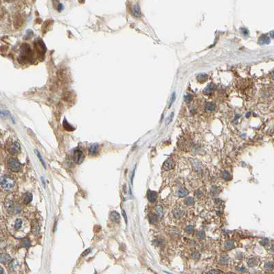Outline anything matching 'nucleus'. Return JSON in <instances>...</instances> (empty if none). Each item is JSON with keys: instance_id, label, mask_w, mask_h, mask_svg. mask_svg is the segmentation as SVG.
<instances>
[{"instance_id": "f257e3e1", "label": "nucleus", "mask_w": 274, "mask_h": 274, "mask_svg": "<svg viewBox=\"0 0 274 274\" xmlns=\"http://www.w3.org/2000/svg\"><path fill=\"white\" fill-rule=\"evenodd\" d=\"M15 184V181L11 176L5 175L0 178V186L4 190H9L13 188Z\"/></svg>"}, {"instance_id": "f03ea898", "label": "nucleus", "mask_w": 274, "mask_h": 274, "mask_svg": "<svg viewBox=\"0 0 274 274\" xmlns=\"http://www.w3.org/2000/svg\"><path fill=\"white\" fill-rule=\"evenodd\" d=\"M8 167L13 172H19L21 170L22 164L17 159H11L8 161Z\"/></svg>"}, {"instance_id": "7ed1b4c3", "label": "nucleus", "mask_w": 274, "mask_h": 274, "mask_svg": "<svg viewBox=\"0 0 274 274\" xmlns=\"http://www.w3.org/2000/svg\"><path fill=\"white\" fill-rule=\"evenodd\" d=\"M84 158H85V155H84L83 153L79 150V149H76L75 151H74V160L75 161L76 164H81L84 160Z\"/></svg>"}, {"instance_id": "20e7f679", "label": "nucleus", "mask_w": 274, "mask_h": 274, "mask_svg": "<svg viewBox=\"0 0 274 274\" xmlns=\"http://www.w3.org/2000/svg\"><path fill=\"white\" fill-rule=\"evenodd\" d=\"M20 151H21V146H20V144L18 142H13L10 145L9 152L11 154L16 155V154H18Z\"/></svg>"}, {"instance_id": "39448f33", "label": "nucleus", "mask_w": 274, "mask_h": 274, "mask_svg": "<svg viewBox=\"0 0 274 274\" xmlns=\"http://www.w3.org/2000/svg\"><path fill=\"white\" fill-rule=\"evenodd\" d=\"M174 167H175V161L171 158L168 159L166 161L164 162V165H163V168L166 170H172Z\"/></svg>"}, {"instance_id": "423d86ee", "label": "nucleus", "mask_w": 274, "mask_h": 274, "mask_svg": "<svg viewBox=\"0 0 274 274\" xmlns=\"http://www.w3.org/2000/svg\"><path fill=\"white\" fill-rule=\"evenodd\" d=\"M157 193L155 191L149 190L147 193V199L150 202H155L157 199Z\"/></svg>"}, {"instance_id": "0eeeda50", "label": "nucleus", "mask_w": 274, "mask_h": 274, "mask_svg": "<svg viewBox=\"0 0 274 274\" xmlns=\"http://www.w3.org/2000/svg\"><path fill=\"white\" fill-rule=\"evenodd\" d=\"M98 148H99V146L98 144H94L90 146V148L89 149V153L90 155H95L98 153Z\"/></svg>"}, {"instance_id": "6e6552de", "label": "nucleus", "mask_w": 274, "mask_h": 274, "mask_svg": "<svg viewBox=\"0 0 274 274\" xmlns=\"http://www.w3.org/2000/svg\"><path fill=\"white\" fill-rule=\"evenodd\" d=\"M216 109V105L213 102H207L205 105V109L207 111H213Z\"/></svg>"}, {"instance_id": "1a4fd4ad", "label": "nucleus", "mask_w": 274, "mask_h": 274, "mask_svg": "<svg viewBox=\"0 0 274 274\" xmlns=\"http://www.w3.org/2000/svg\"><path fill=\"white\" fill-rule=\"evenodd\" d=\"M172 212H173V214H174V216H175V217L177 218H179L181 217V216H183V212L182 210H181V209H179V208H178V207L175 208V209L173 210V211H172Z\"/></svg>"}, {"instance_id": "9d476101", "label": "nucleus", "mask_w": 274, "mask_h": 274, "mask_svg": "<svg viewBox=\"0 0 274 274\" xmlns=\"http://www.w3.org/2000/svg\"><path fill=\"white\" fill-rule=\"evenodd\" d=\"M133 14L135 17H139L141 16V11L138 5H135L133 8Z\"/></svg>"}, {"instance_id": "9b49d317", "label": "nucleus", "mask_w": 274, "mask_h": 274, "mask_svg": "<svg viewBox=\"0 0 274 274\" xmlns=\"http://www.w3.org/2000/svg\"><path fill=\"white\" fill-rule=\"evenodd\" d=\"M11 260V257L6 254V253H1L0 254V262H7L8 261Z\"/></svg>"}, {"instance_id": "f8f14e48", "label": "nucleus", "mask_w": 274, "mask_h": 274, "mask_svg": "<svg viewBox=\"0 0 274 274\" xmlns=\"http://www.w3.org/2000/svg\"><path fill=\"white\" fill-rule=\"evenodd\" d=\"M259 43L261 45H264V44H269L270 43V38L266 37V36H262L260 39H259Z\"/></svg>"}, {"instance_id": "ddd939ff", "label": "nucleus", "mask_w": 274, "mask_h": 274, "mask_svg": "<svg viewBox=\"0 0 274 274\" xmlns=\"http://www.w3.org/2000/svg\"><path fill=\"white\" fill-rule=\"evenodd\" d=\"M22 224H23V220L21 219V218H17L15 222V225H14V228L15 230H19V229L22 227Z\"/></svg>"}, {"instance_id": "4468645a", "label": "nucleus", "mask_w": 274, "mask_h": 274, "mask_svg": "<svg viewBox=\"0 0 274 274\" xmlns=\"http://www.w3.org/2000/svg\"><path fill=\"white\" fill-rule=\"evenodd\" d=\"M215 89V86L213 85V84H210L209 85H207V87L205 89L204 93L205 94H212L214 90Z\"/></svg>"}, {"instance_id": "2eb2a0df", "label": "nucleus", "mask_w": 274, "mask_h": 274, "mask_svg": "<svg viewBox=\"0 0 274 274\" xmlns=\"http://www.w3.org/2000/svg\"><path fill=\"white\" fill-rule=\"evenodd\" d=\"M111 220L115 221V222H119V220L120 219V216L118 213L116 212H113L111 214Z\"/></svg>"}, {"instance_id": "dca6fc26", "label": "nucleus", "mask_w": 274, "mask_h": 274, "mask_svg": "<svg viewBox=\"0 0 274 274\" xmlns=\"http://www.w3.org/2000/svg\"><path fill=\"white\" fill-rule=\"evenodd\" d=\"M32 194L27 193L26 194H25L24 197V202L25 204H27V203H30V201H32Z\"/></svg>"}, {"instance_id": "f3484780", "label": "nucleus", "mask_w": 274, "mask_h": 274, "mask_svg": "<svg viewBox=\"0 0 274 274\" xmlns=\"http://www.w3.org/2000/svg\"><path fill=\"white\" fill-rule=\"evenodd\" d=\"M188 194V191L185 188H181L178 190V195L180 197H184Z\"/></svg>"}, {"instance_id": "a211bd4d", "label": "nucleus", "mask_w": 274, "mask_h": 274, "mask_svg": "<svg viewBox=\"0 0 274 274\" xmlns=\"http://www.w3.org/2000/svg\"><path fill=\"white\" fill-rule=\"evenodd\" d=\"M229 262V258L227 255H221L220 258V260H219V262L222 264H227Z\"/></svg>"}, {"instance_id": "6ab92c4d", "label": "nucleus", "mask_w": 274, "mask_h": 274, "mask_svg": "<svg viewBox=\"0 0 274 274\" xmlns=\"http://www.w3.org/2000/svg\"><path fill=\"white\" fill-rule=\"evenodd\" d=\"M234 247V242L231 240H227L225 242V247H226V249H233Z\"/></svg>"}, {"instance_id": "aec40b11", "label": "nucleus", "mask_w": 274, "mask_h": 274, "mask_svg": "<svg viewBox=\"0 0 274 274\" xmlns=\"http://www.w3.org/2000/svg\"><path fill=\"white\" fill-rule=\"evenodd\" d=\"M155 211L157 212V213L158 214L159 216V217H162L163 215H164V210H163V208L161 207V206H156L155 207Z\"/></svg>"}, {"instance_id": "412c9836", "label": "nucleus", "mask_w": 274, "mask_h": 274, "mask_svg": "<svg viewBox=\"0 0 274 274\" xmlns=\"http://www.w3.org/2000/svg\"><path fill=\"white\" fill-rule=\"evenodd\" d=\"M222 177L225 179V180H230L231 179V175L229 174V172H228L227 171H224V172H222Z\"/></svg>"}, {"instance_id": "4be33fe9", "label": "nucleus", "mask_w": 274, "mask_h": 274, "mask_svg": "<svg viewBox=\"0 0 274 274\" xmlns=\"http://www.w3.org/2000/svg\"><path fill=\"white\" fill-rule=\"evenodd\" d=\"M264 268L267 271H272V270H273V262H269L266 263L265 265H264Z\"/></svg>"}, {"instance_id": "5701e85b", "label": "nucleus", "mask_w": 274, "mask_h": 274, "mask_svg": "<svg viewBox=\"0 0 274 274\" xmlns=\"http://www.w3.org/2000/svg\"><path fill=\"white\" fill-rule=\"evenodd\" d=\"M257 263H258V262H257V260H255V258H251V259H249V260L247 261V264H248V265L249 266H255L257 264Z\"/></svg>"}, {"instance_id": "b1692460", "label": "nucleus", "mask_w": 274, "mask_h": 274, "mask_svg": "<svg viewBox=\"0 0 274 274\" xmlns=\"http://www.w3.org/2000/svg\"><path fill=\"white\" fill-rule=\"evenodd\" d=\"M184 203L187 205H193L194 203V199L192 197H188V198H186L185 199Z\"/></svg>"}, {"instance_id": "393cba45", "label": "nucleus", "mask_w": 274, "mask_h": 274, "mask_svg": "<svg viewBox=\"0 0 274 274\" xmlns=\"http://www.w3.org/2000/svg\"><path fill=\"white\" fill-rule=\"evenodd\" d=\"M149 220H150L151 223H155L157 222L158 218L155 215L150 214L149 215Z\"/></svg>"}, {"instance_id": "a878e982", "label": "nucleus", "mask_w": 274, "mask_h": 274, "mask_svg": "<svg viewBox=\"0 0 274 274\" xmlns=\"http://www.w3.org/2000/svg\"><path fill=\"white\" fill-rule=\"evenodd\" d=\"M207 75H206V74H200V75L198 76L197 79H198V81H199L203 82V81H205L206 80H207Z\"/></svg>"}, {"instance_id": "bb28decb", "label": "nucleus", "mask_w": 274, "mask_h": 274, "mask_svg": "<svg viewBox=\"0 0 274 274\" xmlns=\"http://www.w3.org/2000/svg\"><path fill=\"white\" fill-rule=\"evenodd\" d=\"M35 153H36V154H37V156L38 157V158L39 159V160H40V161L41 162V164H43V166H44V168H46V164H45V162H44V161H43V158L41 157V154L39 153V152L36 150V151H35Z\"/></svg>"}, {"instance_id": "cd10ccee", "label": "nucleus", "mask_w": 274, "mask_h": 274, "mask_svg": "<svg viewBox=\"0 0 274 274\" xmlns=\"http://www.w3.org/2000/svg\"><path fill=\"white\" fill-rule=\"evenodd\" d=\"M200 256H201L200 253L199 252H197V251H194L191 254V257L193 258V259H194V260H198V259H199Z\"/></svg>"}, {"instance_id": "c85d7f7f", "label": "nucleus", "mask_w": 274, "mask_h": 274, "mask_svg": "<svg viewBox=\"0 0 274 274\" xmlns=\"http://www.w3.org/2000/svg\"><path fill=\"white\" fill-rule=\"evenodd\" d=\"M30 242L28 239H24L22 241V246L24 247H28L30 246Z\"/></svg>"}, {"instance_id": "c756f323", "label": "nucleus", "mask_w": 274, "mask_h": 274, "mask_svg": "<svg viewBox=\"0 0 274 274\" xmlns=\"http://www.w3.org/2000/svg\"><path fill=\"white\" fill-rule=\"evenodd\" d=\"M175 98H176V94H175V92H174V93L172 94V96H171V99H170V101L169 107H170V106L172 105V103L175 102Z\"/></svg>"}, {"instance_id": "7c9ffc66", "label": "nucleus", "mask_w": 274, "mask_h": 274, "mask_svg": "<svg viewBox=\"0 0 274 274\" xmlns=\"http://www.w3.org/2000/svg\"><path fill=\"white\" fill-rule=\"evenodd\" d=\"M192 96H191L190 94H188V95H187V96H185V98H184V100H185V102H187V103H189V102H190L191 100H192Z\"/></svg>"}, {"instance_id": "2f4dec72", "label": "nucleus", "mask_w": 274, "mask_h": 274, "mask_svg": "<svg viewBox=\"0 0 274 274\" xmlns=\"http://www.w3.org/2000/svg\"><path fill=\"white\" fill-rule=\"evenodd\" d=\"M198 237H199V238L200 240L203 239L205 237V234L204 231H199V234H198Z\"/></svg>"}, {"instance_id": "473e14b6", "label": "nucleus", "mask_w": 274, "mask_h": 274, "mask_svg": "<svg viewBox=\"0 0 274 274\" xmlns=\"http://www.w3.org/2000/svg\"><path fill=\"white\" fill-rule=\"evenodd\" d=\"M185 230V231H186V232H188V233H192V232L194 231V228L192 226L190 225V226H188V227H186Z\"/></svg>"}, {"instance_id": "72a5a7b5", "label": "nucleus", "mask_w": 274, "mask_h": 274, "mask_svg": "<svg viewBox=\"0 0 274 274\" xmlns=\"http://www.w3.org/2000/svg\"><path fill=\"white\" fill-rule=\"evenodd\" d=\"M269 241L268 238H264V239L262 240L261 241L260 244H262V245H263V246H266V244L269 243Z\"/></svg>"}, {"instance_id": "f704fd0d", "label": "nucleus", "mask_w": 274, "mask_h": 274, "mask_svg": "<svg viewBox=\"0 0 274 274\" xmlns=\"http://www.w3.org/2000/svg\"><path fill=\"white\" fill-rule=\"evenodd\" d=\"M202 195H203V192H202L201 190H196V196H197L198 198H200V197H201Z\"/></svg>"}, {"instance_id": "c9c22d12", "label": "nucleus", "mask_w": 274, "mask_h": 274, "mask_svg": "<svg viewBox=\"0 0 274 274\" xmlns=\"http://www.w3.org/2000/svg\"><path fill=\"white\" fill-rule=\"evenodd\" d=\"M212 194H214V195H215V194H218V189L216 187H213L212 190Z\"/></svg>"}, {"instance_id": "e433bc0d", "label": "nucleus", "mask_w": 274, "mask_h": 274, "mask_svg": "<svg viewBox=\"0 0 274 274\" xmlns=\"http://www.w3.org/2000/svg\"><path fill=\"white\" fill-rule=\"evenodd\" d=\"M238 271L240 272H245L246 271V268L244 266H240V267H238L237 268Z\"/></svg>"}, {"instance_id": "4c0bfd02", "label": "nucleus", "mask_w": 274, "mask_h": 274, "mask_svg": "<svg viewBox=\"0 0 274 274\" xmlns=\"http://www.w3.org/2000/svg\"><path fill=\"white\" fill-rule=\"evenodd\" d=\"M222 273V271H217V270H212V271H210L207 273Z\"/></svg>"}, {"instance_id": "58836bf2", "label": "nucleus", "mask_w": 274, "mask_h": 274, "mask_svg": "<svg viewBox=\"0 0 274 274\" xmlns=\"http://www.w3.org/2000/svg\"><path fill=\"white\" fill-rule=\"evenodd\" d=\"M122 215H123L124 218V219H125V222L127 223V218H126V213H125V212H124V210H122Z\"/></svg>"}, {"instance_id": "ea45409f", "label": "nucleus", "mask_w": 274, "mask_h": 274, "mask_svg": "<svg viewBox=\"0 0 274 274\" xmlns=\"http://www.w3.org/2000/svg\"><path fill=\"white\" fill-rule=\"evenodd\" d=\"M89 251H90V249H89L86 250V251H85V252L83 253V255H83V256H84V255H87V254H88V253H89Z\"/></svg>"}, {"instance_id": "a19ab883", "label": "nucleus", "mask_w": 274, "mask_h": 274, "mask_svg": "<svg viewBox=\"0 0 274 274\" xmlns=\"http://www.w3.org/2000/svg\"><path fill=\"white\" fill-rule=\"evenodd\" d=\"M220 202H221V201H220V199H216V200L215 201V203H216L217 205L220 204Z\"/></svg>"}, {"instance_id": "79ce46f5", "label": "nucleus", "mask_w": 274, "mask_h": 274, "mask_svg": "<svg viewBox=\"0 0 274 274\" xmlns=\"http://www.w3.org/2000/svg\"><path fill=\"white\" fill-rule=\"evenodd\" d=\"M1 273H4V269H3L2 266H0V274Z\"/></svg>"}, {"instance_id": "37998d69", "label": "nucleus", "mask_w": 274, "mask_h": 274, "mask_svg": "<svg viewBox=\"0 0 274 274\" xmlns=\"http://www.w3.org/2000/svg\"><path fill=\"white\" fill-rule=\"evenodd\" d=\"M243 31H244V32H243V33H244V35H248V33H249V31H248V30H243Z\"/></svg>"}, {"instance_id": "c03bdc74", "label": "nucleus", "mask_w": 274, "mask_h": 274, "mask_svg": "<svg viewBox=\"0 0 274 274\" xmlns=\"http://www.w3.org/2000/svg\"><path fill=\"white\" fill-rule=\"evenodd\" d=\"M271 37L272 38H273V31H271Z\"/></svg>"}]
</instances>
